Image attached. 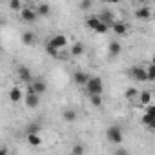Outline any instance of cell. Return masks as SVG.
I'll return each instance as SVG.
<instances>
[{
	"instance_id": "obj_5",
	"label": "cell",
	"mask_w": 155,
	"mask_h": 155,
	"mask_svg": "<svg viewBox=\"0 0 155 155\" xmlns=\"http://www.w3.org/2000/svg\"><path fill=\"white\" fill-rule=\"evenodd\" d=\"M20 18H22L24 22H35V20L38 18V13H37L35 8H22V11H20Z\"/></svg>"
},
{
	"instance_id": "obj_31",
	"label": "cell",
	"mask_w": 155,
	"mask_h": 155,
	"mask_svg": "<svg viewBox=\"0 0 155 155\" xmlns=\"http://www.w3.org/2000/svg\"><path fill=\"white\" fill-rule=\"evenodd\" d=\"M144 113H150V115H153V117H155V104L146 106V108H144Z\"/></svg>"
},
{
	"instance_id": "obj_19",
	"label": "cell",
	"mask_w": 155,
	"mask_h": 155,
	"mask_svg": "<svg viewBox=\"0 0 155 155\" xmlns=\"http://www.w3.org/2000/svg\"><path fill=\"white\" fill-rule=\"evenodd\" d=\"M62 119L66 122H75L77 120V111L75 110H64L62 111Z\"/></svg>"
},
{
	"instance_id": "obj_8",
	"label": "cell",
	"mask_w": 155,
	"mask_h": 155,
	"mask_svg": "<svg viewBox=\"0 0 155 155\" xmlns=\"http://www.w3.org/2000/svg\"><path fill=\"white\" fill-rule=\"evenodd\" d=\"M97 17L101 18V22H104V24H108V26H113V24L117 22V20H115V15H113V11H110V9H104V11H101Z\"/></svg>"
},
{
	"instance_id": "obj_1",
	"label": "cell",
	"mask_w": 155,
	"mask_h": 155,
	"mask_svg": "<svg viewBox=\"0 0 155 155\" xmlns=\"http://www.w3.org/2000/svg\"><path fill=\"white\" fill-rule=\"evenodd\" d=\"M86 90H88L90 97L91 95H102V90H104L102 79L101 77H91V79L88 81V84H86Z\"/></svg>"
},
{
	"instance_id": "obj_17",
	"label": "cell",
	"mask_w": 155,
	"mask_h": 155,
	"mask_svg": "<svg viewBox=\"0 0 155 155\" xmlns=\"http://www.w3.org/2000/svg\"><path fill=\"white\" fill-rule=\"evenodd\" d=\"M120 49H122V48H120V44H119V42H115V40L108 44V51H110V57H117V55L120 53Z\"/></svg>"
},
{
	"instance_id": "obj_34",
	"label": "cell",
	"mask_w": 155,
	"mask_h": 155,
	"mask_svg": "<svg viewBox=\"0 0 155 155\" xmlns=\"http://www.w3.org/2000/svg\"><path fill=\"white\" fill-rule=\"evenodd\" d=\"M0 155H8V148H6V146L2 148V151H0Z\"/></svg>"
},
{
	"instance_id": "obj_3",
	"label": "cell",
	"mask_w": 155,
	"mask_h": 155,
	"mask_svg": "<svg viewBox=\"0 0 155 155\" xmlns=\"http://www.w3.org/2000/svg\"><path fill=\"white\" fill-rule=\"evenodd\" d=\"M48 46H51V48H55V49H64L66 46H68V37L66 35H55V37H51L49 40H48Z\"/></svg>"
},
{
	"instance_id": "obj_2",
	"label": "cell",
	"mask_w": 155,
	"mask_h": 155,
	"mask_svg": "<svg viewBox=\"0 0 155 155\" xmlns=\"http://www.w3.org/2000/svg\"><path fill=\"white\" fill-rule=\"evenodd\" d=\"M106 139L111 142V144H120L122 142V139H124V135H122V130L119 128V126H110L108 130H106Z\"/></svg>"
},
{
	"instance_id": "obj_15",
	"label": "cell",
	"mask_w": 155,
	"mask_h": 155,
	"mask_svg": "<svg viewBox=\"0 0 155 155\" xmlns=\"http://www.w3.org/2000/svg\"><path fill=\"white\" fill-rule=\"evenodd\" d=\"M84 44L82 42H75L73 46H71V57H81V55H84Z\"/></svg>"
},
{
	"instance_id": "obj_27",
	"label": "cell",
	"mask_w": 155,
	"mask_h": 155,
	"mask_svg": "<svg viewBox=\"0 0 155 155\" xmlns=\"http://www.w3.org/2000/svg\"><path fill=\"white\" fill-rule=\"evenodd\" d=\"M153 120H155L153 115H150V113H144V115H142V124H144V126H150Z\"/></svg>"
},
{
	"instance_id": "obj_35",
	"label": "cell",
	"mask_w": 155,
	"mask_h": 155,
	"mask_svg": "<svg viewBox=\"0 0 155 155\" xmlns=\"http://www.w3.org/2000/svg\"><path fill=\"white\" fill-rule=\"evenodd\" d=\"M151 66H155V55L151 57Z\"/></svg>"
},
{
	"instance_id": "obj_25",
	"label": "cell",
	"mask_w": 155,
	"mask_h": 155,
	"mask_svg": "<svg viewBox=\"0 0 155 155\" xmlns=\"http://www.w3.org/2000/svg\"><path fill=\"white\" fill-rule=\"evenodd\" d=\"M71 155H84V146L82 144H75L71 150Z\"/></svg>"
},
{
	"instance_id": "obj_6",
	"label": "cell",
	"mask_w": 155,
	"mask_h": 155,
	"mask_svg": "<svg viewBox=\"0 0 155 155\" xmlns=\"http://www.w3.org/2000/svg\"><path fill=\"white\" fill-rule=\"evenodd\" d=\"M44 91H46V82H42V81H33L31 84H28V93L42 95Z\"/></svg>"
},
{
	"instance_id": "obj_24",
	"label": "cell",
	"mask_w": 155,
	"mask_h": 155,
	"mask_svg": "<svg viewBox=\"0 0 155 155\" xmlns=\"http://www.w3.org/2000/svg\"><path fill=\"white\" fill-rule=\"evenodd\" d=\"M124 97H126L128 101H131V99H135V97H137V90H135V88H128V90L124 91Z\"/></svg>"
},
{
	"instance_id": "obj_20",
	"label": "cell",
	"mask_w": 155,
	"mask_h": 155,
	"mask_svg": "<svg viewBox=\"0 0 155 155\" xmlns=\"http://www.w3.org/2000/svg\"><path fill=\"white\" fill-rule=\"evenodd\" d=\"M139 101H140V104L146 108V106H150L151 104V93L150 91H142L140 95H139Z\"/></svg>"
},
{
	"instance_id": "obj_18",
	"label": "cell",
	"mask_w": 155,
	"mask_h": 155,
	"mask_svg": "<svg viewBox=\"0 0 155 155\" xmlns=\"http://www.w3.org/2000/svg\"><path fill=\"white\" fill-rule=\"evenodd\" d=\"M9 99H11V102H20V101H22V91H20V88H11V90H9Z\"/></svg>"
},
{
	"instance_id": "obj_13",
	"label": "cell",
	"mask_w": 155,
	"mask_h": 155,
	"mask_svg": "<svg viewBox=\"0 0 155 155\" xmlns=\"http://www.w3.org/2000/svg\"><path fill=\"white\" fill-rule=\"evenodd\" d=\"M35 40H37V37H35L33 31H24V33H22V44H24V46H33Z\"/></svg>"
},
{
	"instance_id": "obj_16",
	"label": "cell",
	"mask_w": 155,
	"mask_h": 155,
	"mask_svg": "<svg viewBox=\"0 0 155 155\" xmlns=\"http://www.w3.org/2000/svg\"><path fill=\"white\" fill-rule=\"evenodd\" d=\"M111 29L117 33V35H126V31H128V26L124 24V22H120V20H117L113 26H111Z\"/></svg>"
},
{
	"instance_id": "obj_11",
	"label": "cell",
	"mask_w": 155,
	"mask_h": 155,
	"mask_svg": "<svg viewBox=\"0 0 155 155\" xmlns=\"http://www.w3.org/2000/svg\"><path fill=\"white\" fill-rule=\"evenodd\" d=\"M135 17H137L139 20H148V18L151 17V9H150L148 6H142V8H139V9L135 11Z\"/></svg>"
},
{
	"instance_id": "obj_9",
	"label": "cell",
	"mask_w": 155,
	"mask_h": 155,
	"mask_svg": "<svg viewBox=\"0 0 155 155\" xmlns=\"http://www.w3.org/2000/svg\"><path fill=\"white\" fill-rule=\"evenodd\" d=\"M90 79H91V77L88 73H84V71H75L73 73V81H75V84H79V86H86Z\"/></svg>"
},
{
	"instance_id": "obj_23",
	"label": "cell",
	"mask_w": 155,
	"mask_h": 155,
	"mask_svg": "<svg viewBox=\"0 0 155 155\" xmlns=\"http://www.w3.org/2000/svg\"><path fill=\"white\" fill-rule=\"evenodd\" d=\"M90 101H91V106H95V108L102 106V95H91Z\"/></svg>"
},
{
	"instance_id": "obj_33",
	"label": "cell",
	"mask_w": 155,
	"mask_h": 155,
	"mask_svg": "<svg viewBox=\"0 0 155 155\" xmlns=\"http://www.w3.org/2000/svg\"><path fill=\"white\" fill-rule=\"evenodd\" d=\"M146 128H148V130H150V131H155V120H153V122H151V124H150V126H146Z\"/></svg>"
},
{
	"instance_id": "obj_4",
	"label": "cell",
	"mask_w": 155,
	"mask_h": 155,
	"mask_svg": "<svg viewBox=\"0 0 155 155\" xmlns=\"http://www.w3.org/2000/svg\"><path fill=\"white\" fill-rule=\"evenodd\" d=\"M130 77H131V79H135L137 82H146V81H148V73H146V69L140 68V66H133V68L130 69Z\"/></svg>"
},
{
	"instance_id": "obj_7",
	"label": "cell",
	"mask_w": 155,
	"mask_h": 155,
	"mask_svg": "<svg viewBox=\"0 0 155 155\" xmlns=\"http://www.w3.org/2000/svg\"><path fill=\"white\" fill-rule=\"evenodd\" d=\"M17 73H18V77H20V81H24L26 84H31V82H33V75H31V69H29V68L18 66Z\"/></svg>"
},
{
	"instance_id": "obj_28",
	"label": "cell",
	"mask_w": 155,
	"mask_h": 155,
	"mask_svg": "<svg viewBox=\"0 0 155 155\" xmlns=\"http://www.w3.org/2000/svg\"><path fill=\"white\" fill-rule=\"evenodd\" d=\"M146 73H148V81H155V66H148L146 68Z\"/></svg>"
},
{
	"instance_id": "obj_12",
	"label": "cell",
	"mask_w": 155,
	"mask_h": 155,
	"mask_svg": "<svg viewBox=\"0 0 155 155\" xmlns=\"http://www.w3.org/2000/svg\"><path fill=\"white\" fill-rule=\"evenodd\" d=\"M101 24H102V22H101V18H99L97 15H95V17H88V18H86V26H88V29H93L95 33H97V29L101 28Z\"/></svg>"
},
{
	"instance_id": "obj_26",
	"label": "cell",
	"mask_w": 155,
	"mask_h": 155,
	"mask_svg": "<svg viewBox=\"0 0 155 155\" xmlns=\"http://www.w3.org/2000/svg\"><path fill=\"white\" fill-rule=\"evenodd\" d=\"M46 51H48V55H51L53 58H58V57H60L58 49H55V48H51V46H48V44H46Z\"/></svg>"
},
{
	"instance_id": "obj_32",
	"label": "cell",
	"mask_w": 155,
	"mask_h": 155,
	"mask_svg": "<svg viewBox=\"0 0 155 155\" xmlns=\"http://www.w3.org/2000/svg\"><path fill=\"white\" fill-rule=\"evenodd\" d=\"M91 8V2L90 0H84V2H81V9H90Z\"/></svg>"
},
{
	"instance_id": "obj_14",
	"label": "cell",
	"mask_w": 155,
	"mask_h": 155,
	"mask_svg": "<svg viewBox=\"0 0 155 155\" xmlns=\"http://www.w3.org/2000/svg\"><path fill=\"white\" fill-rule=\"evenodd\" d=\"M26 131H28V135H38L42 131V124L40 122H29L26 126Z\"/></svg>"
},
{
	"instance_id": "obj_29",
	"label": "cell",
	"mask_w": 155,
	"mask_h": 155,
	"mask_svg": "<svg viewBox=\"0 0 155 155\" xmlns=\"http://www.w3.org/2000/svg\"><path fill=\"white\" fill-rule=\"evenodd\" d=\"M9 8H11V9H15V11H18V9L22 8L20 0H11V2H9ZM20 11H22V9H20Z\"/></svg>"
},
{
	"instance_id": "obj_30",
	"label": "cell",
	"mask_w": 155,
	"mask_h": 155,
	"mask_svg": "<svg viewBox=\"0 0 155 155\" xmlns=\"http://www.w3.org/2000/svg\"><path fill=\"white\" fill-rule=\"evenodd\" d=\"M113 155H130V151H128L126 148H120V146H117V150L113 151Z\"/></svg>"
},
{
	"instance_id": "obj_10",
	"label": "cell",
	"mask_w": 155,
	"mask_h": 155,
	"mask_svg": "<svg viewBox=\"0 0 155 155\" xmlns=\"http://www.w3.org/2000/svg\"><path fill=\"white\" fill-rule=\"evenodd\" d=\"M40 104V95H37V93H26V106L28 108H37Z\"/></svg>"
},
{
	"instance_id": "obj_21",
	"label": "cell",
	"mask_w": 155,
	"mask_h": 155,
	"mask_svg": "<svg viewBox=\"0 0 155 155\" xmlns=\"http://www.w3.org/2000/svg\"><path fill=\"white\" fill-rule=\"evenodd\" d=\"M37 13H38V17H46V15H49V11H51V8H49V4H38L37 8Z\"/></svg>"
},
{
	"instance_id": "obj_22",
	"label": "cell",
	"mask_w": 155,
	"mask_h": 155,
	"mask_svg": "<svg viewBox=\"0 0 155 155\" xmlns=\"http://www.w3.org/2000/svg\"><path fill=\"white\" fill-rule=\"evenodd\" d=\"M28 142H29V146L38 148V146L42 144V137H40V135H28Z\"/></svg>"
}]
</instances>
